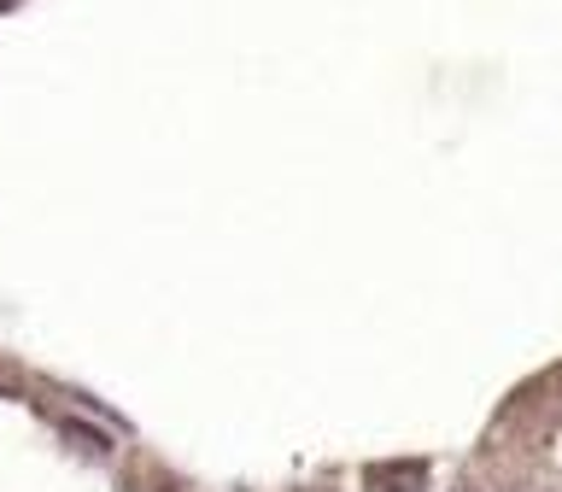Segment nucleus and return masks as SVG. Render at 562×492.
I'll return each instance as SVG.
<instances>
[{
  "label": "nucleus",
  "mask_w": 562,
  "mask_h": 492,
  "mask_svg": "<svg viewBox=\"0 0 562 492\" xmlns=\"http://www.w3.org/2000/svg\"><path fill=\"white\" fill-rule=\"evenodd\" d=\"M59 434H65V446H77L82 457H100V463L117 451V446H112V434L94 428V422H82V416H59Z\"/></svg>",
  "instance_id": "1"
},
{
  "label": "nucleus",
  "mask_w": 562,
  "mask_h": 492,
  "mask_svg": "<svg viewBox=\"0 0 562 492\" xmlns=\"http://www.w3.org/2000/svg\"><path fill=\"white\" fill-rule=\"evenodd\" d=\"M457 492H469V487H457Z\"/></svg>",
  "instance_id": "5"
},
{
  "label": "nucleus",
  "mask_w": 562,
  "mask_h": 492,
  "mask_svg": "<svg viewBox=\"0 0 562 492\" xmlns=\"http://www.w3.org/2000/svg\"><path fill=\"white\" fill-rule=\"evenodd\" d=\"M422 481H428L422 463H375L369 469V487L375 492H422Z\"/></svg>",
  "instance_id": "2"
},
{
  "label": "nucleus",
  "mask_w": 562,
  "mask_h": 492,
  "mask_svg": "<svg viewBox=\"0 0 562 492\" xmlns=\"http://www.w3.org/2000/svg\"><path fill=\"white\" fill-rule=\"evenodd\" d=\"M153 492H170V487H153Z\"/></svg>",
  "instance_id": "3"
},
{
  "label": "nucleus",
  "mask_w": 562,
  "mask_h": 492,
  "mask_svg": "<svg viewBox=\"0 0 562 492\" xmlns=\"http://www.w3.org/2000/svg\"><path fill=\"white\" fill-rule=\"evenodd\" d=\"M311 492H323V487H311Z\"/></svg>",
  "instance_id": "4"
}]
</instances>
